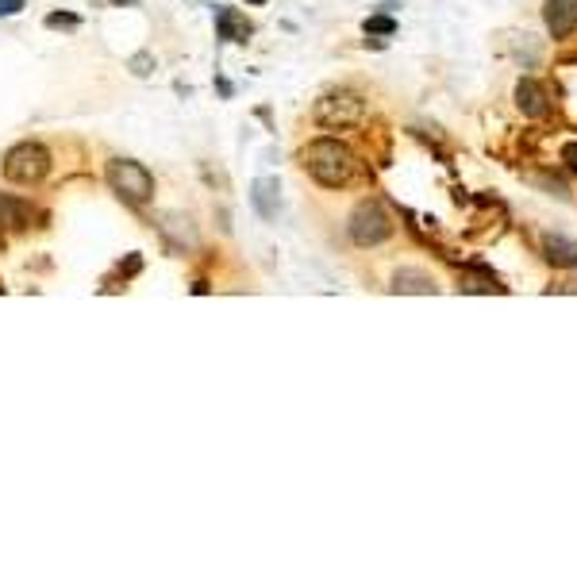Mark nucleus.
<instances>
[{
	"instance_id": "nucleus-10",
	"label": "nucleus",
	"mask_w": 577,
	"mask_h": 577,
	"mask_svg": "<svg viewBox=\"0 0 577 577\" xmlns=\"http://www.w3.org/2000/svg\"><path fill=\"white\" fill-rule=\"evenodd\" d=\"M216 31H220L224 43H247L254 27L239 8H216Z\"/></svg>"
},
{
	"instance_id": "nucleus-2",
	"label": "nucleus",
	"mask_w": 577,
	"mask_h": 577,
	"mask_svg": "<svg viewBox=\"0 0 577 577\" xmlns=\"http://www.w3.org/2000/svg\"><path fill=\"white\" fill-rule=\"evenodd\" d=\"M312 120L324 127V131H347V127H358L366 120V101H362V93H354V89H331V93H324V97L316 101Z\"/></svg>"
},
{
	"instance_id": "nucleus-19",
	"label": "nucleus",
	"mask_w": 577,
	"mask_h": 577,
	"mask_svg": "<svg viewBox=\"0 0 577 577\" xmlns=\"http://www.w3.org/2000/svg\"><path fill=\"white\" fill-rule=\"evenodd\" d=\"M0 293H4V285H0Z\"/></svg>"
},
{
	"instance_id": "nucleus-5",
	"label": "nucleus",
	"mask_w": 577,
	"mask_h": 577,
	"mask_svg": "<svg viewBox=\"0 0 577 577\" xmlns=\"http://www.w3.org/2000/svg\"><path fill=\"white\" fill-rule=\"evenodd\" d=\"M51 174V151L43 143H16L4 154V177L16 185H39Z\"/></svg>"
},
{
	"instance_id": "nucleus-11",
	"label": "nucleus",
	"mask_w": 577,
	"mask_h": 577,
	"mask_svg": "<svg viewBox=\"0 0 577 577\" xmlns=\"http://www.w3.org/2000/svg\"><path fill=\"white\" fill-rule=\"evenodd\" d=\"M393 293H435V277L427 274V270H412V266H404L393 274V285H389Z\"/></svg>"
},
{
	"instance_id": "nucleus-18",
	"label": "nucleus",
	"mask_w": 577,
	"mask_h": 577,
	"mask_svg": "<svg viewBox=\"0 0 577 577\" xmlns=\"http://www.w3.org/2000/svg\"><path fill=\"white\" fill-rule=\"evenodd\" d=\"M247 4H266V0H247Z\"/></svg>"
},
{
	"instance_id": "nucleus-16",
	"label": "nucleus",
	"mask_w": 577,
	"mask_h": 577,
	"mask_svg": "<svg viewBox=\"0 0 577 577\" xmlns=\"http://www.w3.org/2000/svg\"><path fill=\"white\" fill-rule=\"evenodd\" d=\"M47 27H77V16H62V12H54V16H47Z\"/></svg>"
},
{
	"instance_id": "nucleus-1",
	"label": "nucleus",
	"mask_w": 577,
	"mask_h": 577,
	"mask_svg": "<svg viewBox=\"0 0 577 577\" xmlns=\"http://www.w3.org/2000/svg\"><path fill=\"white\" fill-rule=\"evenodd\" d=\"M304 170L308 177L316 181V185H324V189H343V185H351L354 174H358V158L347 143H339V139H312L308 147H304Z\"/></svg>"
},
{
	"instance_id": "nucleus-17",
	"label": "nucleus",
	"mask_w": 577,
	"mask_h": 577,
	"mask_svg": "<svg viewBox=\"0 0 577 577\" xmlns=\"http://www.w3.org/2000/svg\"><path fill=\"white\" fill-rule=\"evenodd\" d=\"M131 66H135V74H139V77H147V74H151V70H147V66H151V54H135V58H131Z\"/></svg>"
},
{
	"instance_id": "nucleus-15",
	"label": "nucleus",
	"mask_w": 577,
	"mask_h": 577,
	"mask_svg": "<svg viewBox=\"0 0 577 577\" xmlns=\"http://www.w3.org/2000/svg\"><path fill=\"white\" fill-rule=\"evenodd\" d=\"M24 8L27 0H0V20H4V16H20Z\"/></svg>"
},
{
	"instance_id": "nucleus-9",
	"label": "nucleus",
	"mask_w": 577,
	"mask_h": 577,
	"mask_svg": "<svg viewBox=\"0 0 577 577\" xmlns=\"http://www.w3.org/2000/svg\"><path fill=\"white\" fill-rule=\"evenodd\" d=\"M251 204L262 220H274L277 208H281V185H277V177H258V181H254Z\"/></svg>"
},
{
	"instance_id": "nucleus-4",
	"label": "nucleus",
	"mask_w": 577,
	"mask_h": 577,
	"mask_svg": "<svg viewBox=\"0 0 577 577\" xmlns=\"http://www.w3.org/2000/svg\"><path fill=\"white\" fill-rule=\"evenodd\" d=\"M347 231H351L354 247H381V243H389V235H393V220H389L385 204L370 197V201H358Z\"/></svg>"
},
{
	"instance_id": "nucleus-14",
	"label": "nucleus",
	"mask_w": 577,
	"mask_h": 577,
	"mask_svg": "<svg viewBox=\"0 0 577 577\" xmlns=\"http://www.w3.org/2000/svg\"><path fill=\"white\" fill-rule=\"evenodd\" d=\"M393 31H397V24L389 16H370L366 20V35H393Z\"/></svg>"
},
{
	"instance_id": "nucleus-7",
	"label": "nucleus",
	"mask_w": 577,
	"mask_h": 577,
	"mask_svg": "<svg viewBox=\"0 0 577 577\" xmlns=\"http://www.w3.org/2000/svg\"><path fill=\"white\" fill-rule=\"evenodd\" d=\"M516 108L531 116V120H543L547 112H551V104H547V89L535 81V77H520L516 81Z\"/></svg>"
},
{
	"instance_id": "nucleus-3",
	"label": "nucleus",
	"mask_w": 577,
	"mask_h": 577,
	"mask_svg": "<svg viewBox=\"0 0 577 577\" xmlns=\"http://www.w3.org/2000/svg\"><path fill=\"white\" fill-rule=\"evenodd\" d=\"M104 177H108L112 193L124 197L127 204H147L154 197L151 170H147L143 162H135V158H112L108 170H104Z\"/></svg>"
},
{
	"instance_id": "nucleus-8",
	"label": "nucleus",
	"mask_w": 577,
	"mask_h": 577,
	"mask_svg": "<svg viewBox=\"0 0 577 577\" xmlns=\"http://www.w3.org/2000/svg\"><path fill=\"white\" fill-rule=\"evenodd\" d=\"M543 258L554 270H574L577 266V243L562 231H547L543 235Z\"/></svg>"
},
{
	"instance_id": "nucleus-12",
	"label": "nucleus",
	"mask_w": 577,
	"mask_h": 577,
	"mask_svg": "<svg viewBox=\"0 0 577 577\" xmlns=\"http://www.w3.org/2000/svg\"><path fill=\"white\" fill-rule=\"evenodd\" d=\"M0 224L12 231H24L31 224V204L20 197H0Z\"/></svg>"
},
{
	"instance_id": "nucleus-13",
	"label": "nucleus",
	"mask_w": 577,
	"mask_h": 577,
	"mask_svg": "<svg viewBox=\"0 0 577 577\" xmlns=\"http://www.w3.org/2000/svg\"><path fill=\"white\" fill-rule=\"evenodd\" d=\"M462 289H470V293H493V289H501L493 277H462Z\"/></svg>"
},
{
	"instance_id": "nucleus-6",
	"label": "nucleus",
	"mask_w": 577,
	"mask_h": 577,
	"mask_svg": "<svg viewBox=\"0 0 577 577\" xmlns=\"http://www.w3.org/2000/svg\"><path fill=\"white\" fill-rule=\"evenodd\" d=\"M543 24L551 39H570L577 31V0H543Z\"/></svg>"
}]
</instances>
